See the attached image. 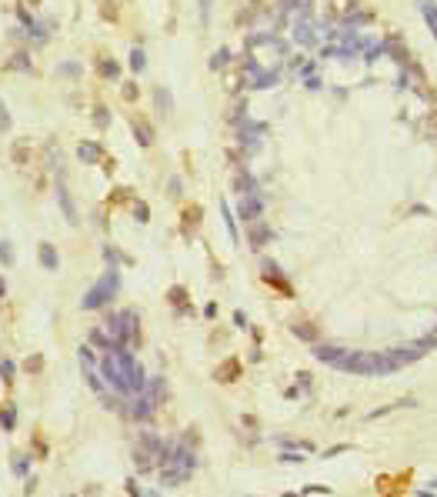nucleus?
I'll return each instance as SVG.
<instances>
[{
  "label": "nucleus",
  "instance_id": "obj_3",
  "mask_svg": "<svg viewBox=\"0 0 437 497\" xmlns=\"http://www.w3.org/2000/svg\"><path fill=\"white\" fill-rule=\"evenodd\" d=\"M117 287H120V277H117V270H107V274L94 284V287L84 294V300H80V307L84 310H97V307H104L107 300L117 294Z\"/></svg>",
  "mask_w": 437,
  "mask_h": 497
},
{
  "label": "nucleus",
  "instance_id": "obj_15",
  "mask_svg": "<svg viewBox=\"0 0 437 497\" xmlns=\"http://www.w3.org/2000/svg\"><path fill=\"white\" fill-rule=\"evenodd\" d=\"M154 97H157V107H160V114H170V107H174V100H170V94H164V90H157Z\"/></svg>",
  "mask_w": 437,
  "mask_h": 497
},
{
  "label": "nucleus",
  "instance_id": "obj_4",
  "mask_svg": "<svg viewBox=\"0 0 437 497\" xmlns=\"http://www.w3.org/2000/svg\"><path fill=\"white\" fill-rule=\"evenodd\" d=\"M260 210H264V200H260L257 194H244V204H240V217L250 224V221H257V217H260Z\"/></svg>",
  "mask_w": 437,
  "mask_h": 497
},
{
  "label": "nucleus",
  "instance_id": "obj_7",
  "mask_svg": "<svg viewBox=\"0 0 437 497\" xmlns=\"http://www.w3.org/2000/svg\"><path fill=\"white\" fill-rule=\"evenodd\" d=\"M270 241V231H267V224L260 221H250V247H264V244Z\"/></svg>",
  "mask_w": 437,
  "mask_h": 497
},
{
  "label": "nucleus",
  "instance_id": "obj_35",
  "mask_svg": "<svg viewBox=\"0 0 437 497\" xmlns=\"http://www.w3.org/2000/svg\"><path fill=\"white\" fill-rule=\"evenodd\" d=\"M3 294H7V284H3V277H0V297H3Z\"/></svg>",
  "mask_w": 437,
  "mask_h": 497
},
{
  "label": "nucleus",
  "instance_id": "obj_17",
  "mask_svg": "<svg viewBox=\"0 0 437 497\" xmlns=\"http://www.w3.org/2000/svg\"><path fill=\"white\" fill-rule=\"evenodd\" d=\"M294 334L304 337V341H314V337H317V331H314V327H307V324H294Z\"/></svg>",
  "mask_w": 437,
  "mask_h": 497
},
{
  "label": "nucleus",
  "instance_id": "obj_34",
  "mask_svg": "<svg viewBox=\"0 0 437 497\" xmlns=\"http://www.w3.org/2000/svg\"><path fill=\"white\" fill-rule=\"evenodd\" d=\"M201 10H204V20L211 17V0H201Z\"/></svg>",
  "mask_w": 437,
  "mask_h": 497
},
{
  "label": "nucleus",
  "instance_id": "obj_6",
  "mask_svg": "<svg viewBox=\"0 0 437 497\" xmlns=\"http://www.w3.org/2000/svg\"><path fill=\"white\" fill-rule=\"evenodd\" d=\"M77 157L84 160V164H101V160H104V150H101V144L87 140V144H80V147H77Z\"/></svg>",
  "mask_w": 437,
  "mask_h": 497
},
{
  "label": "nucleus",
  "instance_id": "obj_9",
  "mask_svg": "<svg viewBox=\"0 0 437 497\" xmlns=\"http://www.w3.org/2000/svg\"><path fill=\"white\" fill-rule=\"evenodd\" d=\"M134 133H137V144H140V147L154 144V130H150V124H147V121H134Z\"/></svg>",
  "mask_w": 437,
  "mask_h": 497
},
{
  "label": "nucleus",
  "instance_id": "obj_26",
  "mask_svg": "<svg viewBox=\"0 0 437 497\" xmlns=\"http://www.w3.org/2000/svg\"><path fill=\"white\" fill-rule=\"evenodd\" d=\"M147 214H150V210H147V204H137V221H140V224H144V221H150Z\"/></svg>",
  "mask_w": 437,
  "mask_h": 497
},
{
  "label": "nucleus",
  "instance_id": "obj_23",
  "mask_svg": "<svg viewBox=\"0 0 437 497\" xmlns=\"http://www.w3.org/2000/svg\"><path fill=\"white\" fill-rule=\"evenodd\" d=\"M7 127H10V114H7L3 100H0V133H7Z\"/></svg>",
  "mask_w": 437,
  "mask_h": 497
},
{
  "label": "nucleus",
  "instance_id": "obj_2",
  "mask_svg": "<svg viewBox=\"0 0 437 497\" xmlns=\"http://www.w3.org/2000/svg\"><path fill=\"white\" fill-rule=\"evenodd\" d=\"M107 334H110L113 347H127V344H137L140 331H137V314L134 310H120L107 321Z\"/></svg>",
  "mask_w": 437,
  "mask_h": 497
},
{
  "label": "nucleus",
  "instance_id": "obj_33",
  "mask_svg": "<svg viewBox=\"0 0 437 497\" xmlns=\"http://www.w3.org/2000/svg\"><path fill=\"white\" fill-rule=\"evenodd\" d=\"M170 194H174V197L180 194V180H177V177H170Z\"/></svg>",
  "mask_w": 437,
  "mask_h": 497
},
{
  "label": "nucleus",
  "instance_id": "obj_14",
  "mask_svg": "<svg viewBox=\"0 0 437 497\" xmlns=\"http://www.w3.org/2000/svg\"><path fill=\"white\" fill-rule=\"evenodd\" d=\"M13 420H17V410L13 407L0 410V427H3V431H13Z\"/></svg>",
  "mask_w": 437,
  "mask_h": 497
},
{
  "label": "nucleus",
  "instance_id": "obj_5",
  "mask_svg": "<svg viewBox=\"0 0 437 497\" xmlns=\"http://www.w3.org/2000/svg\"><path fill=\"white\" fill-rule=\"evenodd\" d=\"M57 200H60V207H64V217H67V224H77L80 217H77V207H74V200H70V194H67V187L64 184H57Z\"/></svg>",
  "mask_w": 437,
  "mask_h": 497
},
{
  "label": "nucleus",
  "instance_id": "obj_21",
  "mask_svg": "<svg viewBox=\"0 0 437 497\" xmlns=\"http://www.w3.org/2000/svg\"><path fill=\"white\" fill-rule=\"evenodd\" d=\"M0 260H3V264H13V247L7 241L0 244Z\"/></svg>",
  "mask_w": 437,
  "mask_h": 497
},
{
  "label": "nucleus",
  "instance_id": "obj_29",
  "mask_svg": "<svg viewBox=\"0 0 437 497\" xmlns=\"http://www.w3.org/2000/svg\"><path fill=\"white\" fill-rule=\"evenodd\" d=\"M10 67H27V54H17V57L10 60Z\"/></svg>",
  "mask_w": 437,
  "mask_h": 497
},
{
  "label": "nucleus",
  "instance_id": "obj_25",
  "mask_svg": "<svg viewBox=\"0 0 437 497\" xmlns=\"http://www.w3.org/2000/svg\"><path fill=\"white\" fill-rule=\"evenodd\" d=\"M80 364H94V347H87V344L80 347Z\"/></svg>",
  "mask_w": 437,
  "mask_h": 497
},
{
  "label": "nucleus",
  "instance_id": "obj_31",
  "mask_svg": "<svg viewBox=\"0 0 437 497\" xmlns=\"http://www.w3.org/2000/svg\"><path fill=\"white\" fill-rule=\"evenodd\" d=\"M94 121L101 124V127H104V124H107V114H104V107H97V114H94Z\"/></svg>",
  "mask_w": 437,
  "mask_h": 497
},
{
  "label": "nucleus",
  "instance_id": "obj_11",
  "mask_svg": "<svg viewBox=\"0 0 437 497\" xmlns=\"http://www.w3.org/2000/svg\"><path fill=\"white\" fill-rule=\"evenodd\" d=\"M97 70H101V77H107V80H117V74H120V67L113 64V60H101Z\"/></svg>",
  "mask_w": 437,
  "mask_h": 497
},
{
  "label": "nucleus",
  "instance_id": "obj_18",
  "mask_svg": "<svg viewBox=\"0 0 437 497\" xmlns=\"http://www.w3.org/2000/svg\"><path fill=\"white\" fill-rule=\"evenodd\" d=\"M90 341H94V344H101V347H107V351L113 347V341H110V337H107L104 331H94V334H90Z\"/></svg>",
  "mask_w": 437,
  "mask_h": 497
},
{
  "label": "nucleus",
  "instance_id": "obj_32",
  "mask_svg": "<svg viewBox=\"0 0 437 497\" xmlns=\"http://www.w3.org/2000/svg\"><path fill=\"white\" fill-rule=\"evenodd\" d=\"M304 494H330L327 487H304Z\"/></svg>",
  "mask_w": 437,
  "mask_h": 497
},
{
  "label": "nucleus",
  "instance_id": "obj_8",
  "mask_svg": "<svg viewBox=\"0 0 437 497\" xmlns=\"http://www.w3.org/2000/svg\"><path fill=\"white\" fill-rule=\"evenodd\" d=\"M40 264H44L47 270H57V267H60V257H57L54 244H40Z\"/></svg>",
  "mask_w": 437,
  "mask_h": 497
},
{
  "label": "nucleus",
  "instance_id": "obj_27",
  "mask_svg": "<svg viewBox=\"0 0 437 497\" xmlns=\"http://www.w3.org/2000/svg\"><path fill=\"white\" fill-rule=\"evenodd\" d=\"M40 367H44L40 357H30V361H27V371H40Z\"/></svg>",
  "mask_w": 437,
  "mask_h": 497
},
{
  "label": "nucleus",
  "instance_id": "obj_19",
  "mask_svg": "<svg viewBox=\"0 0 437 497\" xmlns=\"http://www.w3.org/2000/svg\"><path fill=\"white\" fill-rule=\"evenodd\" d=\"M144 64H147L144 50H130V67H134V70H144Z\"/></svg>",
  "mask_w": 437,
  "mask_h": 497
},
{
  "label": "nucleus",
  "instance_id": "obj_16",
  "mask_svg": "<svg viewBox=\"0 0 437 497\" xmlns=\"http://www.w3.org/2000/svg\"><path fill=\"white\" fill-rule=\"evenodd\" d=\"M234 374H237V361H227L224 371H217V380H234Z\"/></svg>",
  "mask_w": 437,
  "mask_h": 497
},
{
  "label": "nucleus",
  "instance_id": "obj_12",
  "mask_svg": "<svg viewBox=\"0 0 437 497\" xmlns=\"http://www.w3.org/2000/svg\"><path fill=\"white\" fill-rule=\"evenodd\" d=\"M13 374H17V364L3 357V361H0V377H3V384H10V380H13Z\"/></svg>",
  "mask_w": 437,
  "mask_h": 497
},
{
  "label": "nucleus",
  "instance_id": "obj_24",
  "mask_svg": "<svg viewBox=\"0 0 437 497\" xmlns=\"http://www.w3.org/2000/svg\"><path fill=\"white\" fill-rule=\"evenodd\" d=\"M227 57H230L227 50H217V54H214V60H211V67H214V70H217V67H224V64H227Z\"/></svg>",
  "mask_w": 437,
  "mask_h": 497
},
{
  "label": "nucleus",
  "instance_id": "obj_13",
  "mask_svg": "<svg viewBox=\"0 0 437 497\" xmlns=\"http://www.w3.org/2000/svg\"><path fill=\"white\" fill-rule=\"evenodd\" d=\"M421 10H424V17H427V23L437 30V7L431 3V0H421Z\"/></svg>",
  "mask_w": 437,
  "mask_h": 497
},
{
  "label": "nucleus",
  "instance_id": "obj_20",
  "mask_svg": "<svg viewBox=\"0 0 437 497\" xmlns=\"http://www.w3.org/2000/svg\"><path fill=\"white\" fill-rule=\"evenodd\" d=\"M184 221L197 227V224H201V207H187V210H184Z\"/></svg>",
  "mask_w": 437,
  "mask_h": 497
},
{
  "label": "nucleus",
  "instance_id": "obj_30",
  "mask_svg": "<svg viewBox=\"0 0 437 497\" xmlns=\"http://www.w3.org/2000/svg\"><path fill=\"white\" fill-rule=\"evenodd\" d=\"M13 471H17V474H23V471H27V461H23V457H17V461H13Z\"/></svg>",
  "mask_w": 437,
  "mask_h": 497
},
{
  "label": "nucleus",
  "instance_id": "obj_28",
  "mask_svg": "<svg viewBox=\"0 0 437 497\" xmlns=\"http://www.w3.org/2000/svg\"><path fill=\"white\" fill-rule=\"evenodd\" d=\"M123 97H127V100H137V87H134V84H127V87H123Z\"/></svg>",
  "mask_w": 437,
  "mask_h": 497
},
{
  "label": "nucleus",
  "instance_id": "obj_22",
  "mask_svg": "<svg viewBox=\"0 0 437 497\" xmlns=\"http://www.w3.org/2000/svg\"><path fill=\"white\" fill-rule=\"evenodd\" d=\"M60 74H64V77H77V74H80V67L74 64V60H67V64H60Z\"/></svg>",
  "mask_w": 437,
  "mask_h": 497
},
{
  "label": "nucleus",
  "instance_id": "obj_10",
  "mask_svg": "<svg viewBox=\"0 0 437 497\" xmlns=\"http://www.w3.org/2000/svg\"><path fill=\"white\" fill-rule=\"evenodd\" d=\"M314 357H317V361H324V364H337V361L344 357V351H340V347H317Z\"/></svg>",
  "mask_w": 437,
  "mask_h": 497
},
{
  "label": "nucleus",
  "instance_id": "obj_1",
  "mask_svg": "<svg viewBox=\"0 0 437 497\" xmlns=\"http://www.w3.org/2000/svg\"><path fill=\"white\" fill-rule=\"evenodd\" d=\"M101 377H107V384L117 394H140L147 384L144 371L137 367L130 351H123V347H110V354L101 361Z\"/></svg>",
  "mask_w": 437,
  "mask_h": 497
}]
</instances>
